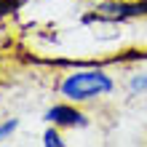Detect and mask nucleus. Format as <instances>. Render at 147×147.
I'll return each instance as SVG.
<instances>
[{
  "label": "nucleus",
  "mask_w": 147,
  "mask_h": 147,
  "mask_svg": "<svg viewBox=\"0 0 147 147\" xmlns=\"http://www.w3.org/2000/svg\"><path fill=\"white\" fill-rule=\"evenodd\" d=\"M128 88H131V94H147V75H136V78H131Z\"/></svg>",
  "instance_id": "obj_4"
},
{
  "label": "nucleus",
  "mask_w": 147,
  "mask_h": 147,
  "mask_svg": "<svg viewBox=\"0 0 147 147\" xmlns=\"http://www.w3.org/2000/svg\"><path fill=\"white\" fill-rule=\"evenodd\" d=\"M16 126H19V123H16V120H8V123H3V126H0V142H3L5 136H8V134H11L13 128H16Z\"/></svg>",
  "instance_id": "obj_6"
},
{
  "label": "nucleus",
  "mask_w": 147,
  "mask_h": 147,
  "mask_svg": "<svg viewBox=\"0 0 147 147\" xmlns=\"http://www.w3.org/2000/svg\"><path fill=\"white\" fill-rule=\"evenodd\" d=\"M102 13L112 16V19H126V16H144L147 13V0L142 3H105L99 8Z\"/></svg>",
  "instance_id": "obj_2"
},
{
  "label": "nucleus",
  "mask_w": 147,
  "mask_h": 147,
  "mask_svg": "<svg viewBox=\"0 0 147 147\" xmlns=\"http://www.w3.org/2000/svg\"><path fill=\"white\" fill-rule=\"evenodd\" d=\"M43 144L46 147H62V139H59L56 131H46L43 134Z\"/></svg>",
  "instance_id": "obj_5"
},
{
  "label": "nucleus",
  "mask_w": 147,
  "mask_h": 147,
  "mask_svg": "<svg viewBox=\"0 0 147 147\" xmlns=\"http://www.w3.org/2000/svg\"><path fill=\"white\" fill-rule=\"evenodd\" d=\"M46 118L54 120V123H59V126H86V118L80 115V112L72 110V107H64V105L51 107L46 112Z\"/></svg>",
  "instance_id": "obj_3"
},
{
  "label": "nucleus",
  "mask_w": 147,
  "mask_h": 147,
  "mask_svg": "<svg viewBox=\"0 0 147 147\" xmlns=\"http://www.w3.org/2000/svg\"><path fill=\"white\" fill-rule=\"evenodd\" d=\"M110 91H112V80L102 70L75 72V75H70L62 83V94L67 99H75V102H83V99H91V96H102V94H110Z\"/></svg>",
  "instance_id": "obj_1"
}]
</instances>
